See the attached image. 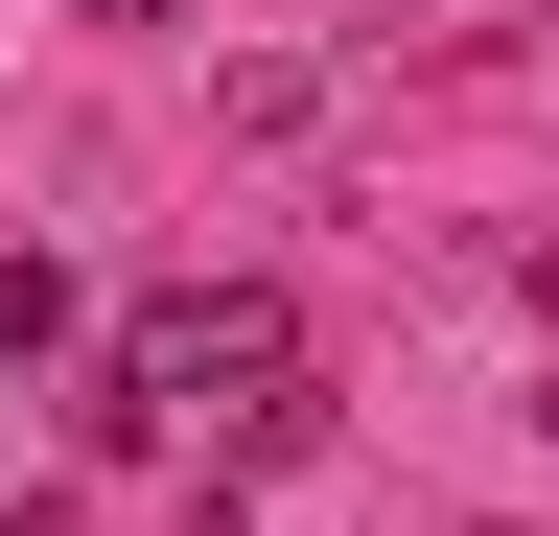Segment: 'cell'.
Returning a JSON list of instances; mask_svg holds the SVG:
<instances>
[{
  "mask_svg": "<svg viewBox=\"0 0 559 536\" xmlns=\"http://www.w3.org/2000/svg\"><path fill=\"white\" fill-rule=\"evenodd\" d=\"M536 420H559V396H536Z\"/></svg>",
  "mask_w": 559,
  "mask_h": 536,
  "instance_id": "cell-4",
  "label": "cell"
},
{
  "mask_svg": "<svg viewBox=\"0 0 559 536\" xmlns=\"http://www.w3.org/2000/svg\"><path fill=\"white\" fill-rule=\"evenodd\" d=\"M94 420H117V443H164V420L304 443V303H280V281H164V303H117V373H94Z\"/></svg>",
  "mask_w": 559,
  "mask_h": 536,
  "instance_id": "cell-1",
  "label": "cell"
},
{
  "mask_svg": "<svg viewBox=\"0 0 559 536\" xmlns=\"http://www.w3.org/2000/svg\"><path fill=\"white\" fill-rule=\"evenodd\" d=\"M70 350V257H0V373H47Z\"/></svg>",
  "mask_w": 559,
  "mask_h": 536,
  "instance_id": "cell-2",
  "label": "cell"
},
{
  "mask_svg": "<svg viewBox=\"0 0 559 536\" xmlns=\"http://www.w3.org/2000/svg\"><path fill=\"white\" fill-rule=\"evenodd\" d=\"M94 24H187V0H94Z\"/></svg>",
  "mask_w": 559,
  "mask_h": 536,
  "instance_id": "cell-3",
  "label": "cell"
}]
</instances>
